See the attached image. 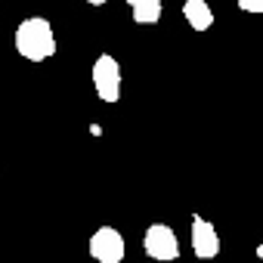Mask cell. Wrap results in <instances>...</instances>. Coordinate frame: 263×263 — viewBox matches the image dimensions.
<instances>
[{
    "label": "cell",
    "instance_id": "cell-10",
    "mask_svg": "<svg viewBox=\"0 0 263 263\" xmlns=\"http://www.w3.org/2000/svg\"><path fill=\"white\" fill-rule=\"evenodd\" d=\"M254 254H257V260H263V241L257 245V251H254Z\"/></svg>",
    "mask_w": 263,
    "mask_h": 263
},
{
    "label": "cell",
    "instance_id": "cell-6",
    "mask_svg": "<svg viewBox=\"0 0 263 263\" xmlns=\"http://www.w3.org/2000/svg\"><path fill=\"white\" fill-rule=\"evenodd\" d=\"M183 19L189 22L192 31H208L214 25V10L208 0H186L183 4Z\"/></svg>",
    "mask_w": 263,
    "mask_h": 263
},
{
    "label": "cell",
    "instance_id": "cell-9",
    "mask_svg": "<svg viewBox=\"0 0 263 263\" xmlns=\"http://www.w3.org/2000/svg\"><path fill=\"white\" fill-rule=\"evenodd\" d=\"M90 7H102V4H108V0H87Z\"/></svg>",
    "mask_w": 263,
    "mask_h": 263
},
{
    "label": "cell",
    "instance_id": "cell-5",
    "mask_svg": "<svg viewBox=\"0 0 263 263\" xmlns=\"http://www.w3.org/2000/svg\"><path fill=\"white\" fill-rule=\"evenodd\" d=\"M192 251L198 260H214L220 254V235H217L214 223L204 220L201 214L192 217Z\"/></svg>",
    "mask_w": 263,
    "mask_h": 263
},
{
    "label": "cell",
    "instance_id": "cell-7",
    "mask_svg": "<svg viewBox=\"0 0 263 263\" xmlns=\"http://www.w3.org/2000/svg\"><path fill=\"white\" fill-rule=\"evenodd\" d=\"M137 25H155L164 13V0H124Z\"/></svg>",
    "mask_w": 263,
    "mask_h": 263
},
{
    "label": "cell",
    "instance_id": "cell-2",
    "mask_svg": "<svg viewBox=\"0 0 263 263\" xmlns=\"http://www.w3.org/2000/svg\"><path fill=\"white\" fill-rule=\"evenodd\" d=\"M93 90L108 105H115L121 99V65H118L115 56H108V53L96 56V62H93Z\"/></svg>",
    "mask_w": 263,
    "mask_h": 263
},
{
    "label": "cell",
    "instance_id": "cell-4",
    "mask_svg": "<svg viewBox=\"0 0 263 263\" xmlns=\"http://www.w3.org/2000/svg\"><path fill=\"white\" fill-rule=\"evenodd\" d=\"M90 257L96 263H121L124 254H127V245H124V235L115 229V226H99L93 235H90Z\"/></svg>",
    "mask_w": 263,
    "mask_h": 263
},
{
    "label": "cell",
    "instance_id": "cell-8",
    "mask_svg": "<svg viewBox=\"0 0 263 263\" xmlns=\"http://www.w3.org/2000/svg\"><path fill=\"white\" fill-rule=\"evenodd\" d=\"M241 13H254V16H263V0H235Z\"/></svg>",
    "mask_w": 263,
    "mask_h": 263
},
{
    "label": "cell",
    "instance_id": "cell-3",
    "mask_svg": "<svg viewBox=\"0 0 263 263\" xmlns=\"http://www.w3.org/2000/svg\"><path fill=\"white\" fill-rule=\"evenodd\" d=\"M143 248H146V257H152L158 263H171L180 257V241L167 223H152L143 235Z\"/></svg>",
    "mask_w": 263,
    "mask_h": 263
},
{
    "label": "cell",
    "instance_id": "cell-1",
    "mask_svg": "<svg viewBox=\"0 0 263 263\" xmlns=\"http://www.w3.org/2000/svg\"><path fill=\"white\" fill-rule=\"evenodd\" d=\"M16 53L28 62H47L56 53V34L50 19L44 16H28L16 28Z\"/></svg>",
    "mask_w": 263,
    "mask_h": 263
}]
</instances>
